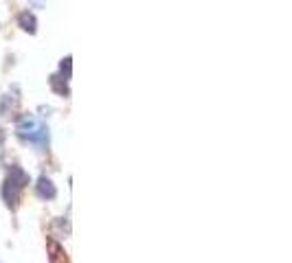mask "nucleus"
<instances>
[{
    "mask_svg": "<svg viewBox=\"0 0 292 263\" xmlns=\"http://www.w3.org/2000/svg\"><path fill=\"white\" fill-rule=\"evenodd\" d=\"M70 62H72L70 57H64V59H62V64H59V70H62V73H64L66 79H68V77H70Z\"/></svg>",
    "mask_w": 292,
    "mask_h": 263,
    "instance_id": "7",
    "label": "nucleus"
},
{
    "mask_svg": "<svg viewBox=\"0 0 292 263\" xmlns=\"http://www.w3.org/2000/svg\"><path fill=\"white\" fill-rule=\"evenodd\" d=\"M5 141V134H3V129H0V143H3Z\"/></svg>",
    "mask_w": 292,
    "mask_h": 263,
    "instance_id": "8",
    "label": "nucleus"
},
{
    "mask_svg": "<svg viewBox=\"0 0 292 263\" xmlns=\"http://www.w3.org/2000/svg\"><path fill=\"white\" fill-rule=\"evenodd\" d=\"M18 22H20V27L24 29V31H29V33H35V29H38L35 16L29 14V11H22V14L18 16Z\"/></svg>",
    "mask_w": 292,
    "mask_h": 263,
    "instance_id": "4",
    "label": "nucleus"
},
{
    "mask_svg": "<svg viewBox=\"0 0 292 263\" xmlns=\"http://www.w3.org/2000/svg\"><path fill=\"white\" fill-rule=\"evenodd\" d=\"M48 83H51V88H53V90H55L57 94H68V86H66V81L62 79V77L53 75L51 79H48Z\"/></svg>",
    "mask_w": 292,
    "mask_h": 263,
    "instance_id": "6",
    "label": "nucleus"
},
{
    "mask_svg": "<svg viewBox=\"0 0 292 263\" xmlns=\"http://www.w3.org/2000/svg\"><path fill=\"white\" fill-rule=\"evenodd\" d=\"M9 182L14 184V187L22 189L29 184V173L22 169V167H11V173H9Z\"/></svg>",
    "mask_w": 292,
    "mask_h": 263,
    "instance_id": "3",
    "label": "nucleus"
},
{
    "mask_svg": "<svg viewBox=\"0 0 292 263\" xmlns=\"http://www.w3.org/2000/svg\"><path fill=\"white\" fill-rule=\"evenodd\" d=\"M18 134L22 136V139H29L35 145H46L48 143V129L44 123H40L35 116H22L20 121H18Z\"/></svg>",
    "mask_w": 292,
    "mask_h": 263,
    "instance_id": "1",
    "label": "nucleus"
},
{
    "mask_svg": "<svg viewBox=\"0 0 292 263\" xmlns=\"http://www.w3.org/2000/svg\"><path fill=\"white\" fill-rule=\"evenodd\" d=\"M35 189H38V195H40V197H44V200H53V197L57 195L55 184L48 180V178H40L38 184H35Z\"/></svg>",
    "mask_w": 292,
    "mask_h": 263,
    "instance_id": "2",
    "label": "nucleus"
},
{
    "mask_svg": "<svg viewBox=\"0 0 292 263\" xmlns=\"http://www.w3.org/2000/svg\"><path fill=\"white\" fill-rule=\"evenodd\" d=\"M18 187H14L9 180L5 182V187H3V197H5V202H7L9 206H16L18 204Z\"/></svg>",
    "mask_w": 292,
    "mask_h": 263,
    "instance_id": "5",
    "label": "nucleus"
}]
</instances>
